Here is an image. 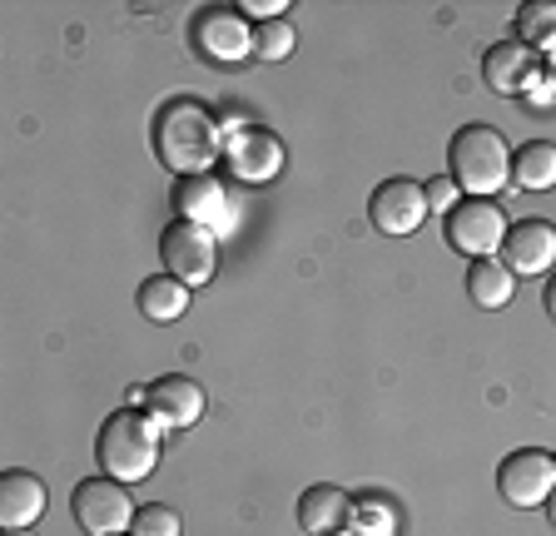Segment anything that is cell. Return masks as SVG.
I'll list each match as a JSON object with an SVG mask.
<instances>
[{"instance_id": "cell-24", "label": "cell", "mask_w": 556, "mask_h": 536, "mask_svg": "<svg viewBox=\"0 0 556 536\" xmlns=\"http://www.w3.org/2000/svg\"><path fill=\"white\" fill-rule=\"evenodd\" d=\"M422 194H428V214H452L463 199H457V179L452 175H438L422 184Z\"/></svg>"}, {"instance_id": "cell-12", "label": "cell", "mask_w": 556, "mask_h": 536, "mask_svg": "<svg viewBox=\"0 0 556 536\" xmlns=\"http://www.w3.org/2000/svg\"><path fill=\"white\" fill-rule=\"evenodd\" d=\"M204 408H208L204 387H199L194 378H185V373L154 378V383H150V397H144V412L154 418V427H169V432L194 427V422L204 418Z\"/></svg>"}, {"instance_id": "cell-25", "label": "cell", "mask_w": 556, "mask_h": 536, "mask_svg": "<svg viewBox=\"0 0 556 536\" xmlns=\"http://www.w3.org/2000/svg\"><path fill=\"white\" fill-rule=\"evenodd\" d=\"M249 21H283L289 15V0H243L239 5Z\"/></svg>"}, {"instance_id": "cell-1", "label": "cell", "mask_w": 556, "mask_h": 536, "mask_svg": "<svg viewBox=\"0 0 556 536\" xmlns=\"http://www.w3.org/2000/svg\"><path fill=\"white\" fill-rule=\"evenodd\" d=\"M154 159L179 179L208 175L214 159H224V129L214 110L199 105L194 94L164 100L160 115H154Z\"/></svg>"}, {"instance_id": "cell-18", "label": "cell", "mask_w": 556, "mask_h": 536, "mask_svg": "<svg viewBox=\"0 0 556 536\" xmlns=\"http://www.w3.org/2000/svg\"><path fill=\"white\" fill-rule=\"evenodd\" d=\"M139 314L150 323H174V318L189 314V283H179L174 273H154V279L139 283Z\"/></svg>"}, {"instance_id": "cell-14", "label": "cell", "mask_w": 556, "mask_h": 536, "mask_svg": "<svg viewBox=\"0 0 556 536\" xmlns=\"http://www.w3.org/2000/svg\"><path fill=\"white\" fill-rule=\"evenodd\" d=\"M502 264L521 279H536L556 264V229L546 219H521L507 229V244H502Z\"/></svg>"}, {"instance_id": "cell-13", "label": "cell", "mask_w": 556, "mask_h": 536, "mask_svg": "<svg viewBox=\"0 0 556 536\" xmlns=\"http://www.w3.org/2000/svg\"><path fill=\"white\" fill-rule=\"evenodd\" d=\"M536 75H542V55L532 46H521V40H497L482 55V80H486V90H497V94L532 90Z\"/></svg>"}, {"instance_id": "cell-26", "label": "cell", "mask_w": 556, "mask_h": 536, "mask_svg": "<svg viewBox=\"0 0 556 536\" xmlns=\"http://www.w3.org/2000/svg\"><path fill=\"white\" fill-rule=\"evenodd\" d=\"M546 314H552V323H556V279L546 283Z\"/></svg>"}, {"instance_id": "cell-23", "label": "cell", "mask_w": 556, "mask_h": 536, "mask_svg": "<svg viewBox=\"0 0 556 536\" xmlns=\"http://www.w3.org/2000/svg\"><path fill=\"white\" fill-rule=\"evenodd\" d=\"M353 526H358V536H393V507H382V501H353Z\"/></svg>"}, {"instance_id": "cell-15", "label": "cell", "mask_w": 556, "mask_h": 536, "mask_svg": "<svg viewBox=\"0 0 556 536\" xmlns=\"http://www.w3.org/2000/svg\"><path fill=\"white\" fill-rule=\"evenodd\" d=\"M46 501L50 492L35 472H5L0 477V526L5 532H30L46 516Z\"/></svg>"}, {"instance_id": "cell-27", "label": "cell", "mask_w": 556, "mask_h": 536, "mask_svg": "<svg viewBox=\"0 0 556 536\" xmlns=\"http://www.w3.org/2000/svg\"><path fill=\"white\" fill-rule=\"evenodd\" d=\"M546 522H552V532H556V492L546 497Z\"/></svg>"}, {"instance_id": "cell-2", "label": "cell", "mask_w": 556, "mask_h": 536, "mask_svg": "<svg viewBox=\"0 0 556 536\" xmlns=\"http://www.w3.org/2000/svg\"><path fill=\"white\" fill-rule=\"evenodd\" d=\"M94 457H100L104 477L125 482H144L160 467V427H154L150 412L139 408H119L100 422V437H94Z\"/></svg>"}, {"instance_id": "cell-19", "label": "cell", "mask_w": 556, "mask_h": 536, "mask_svg": "<svg viewBox=\"0 0 556 536\" xmlns=\"http://www.w3.org/2000/svg\"><path fill=\"white\" fill-rule=\"evenodd\" d=\"M511 184L532 189V194H546L556 189V144L552 140H532L511 154Z\"/></svg>"}, {"instance_id": "cell-3", "label": "cell", "mask_w": 556, "mask_h": 536, "mask_svg": "<svg viewBox=\"0 0 556 536\" xmlns=\"http://www.w3.org/2000/svg\"><path fill=\"white\" fill-rule=\"evenodd\" d=\"M447 164L467 199H492L511 184V150H507V140H502V129H492V125L457 129V135H452V150H447Z\"/></svg>"}, {"instance_id": "cell-28", "label": "cell", "mask_w": 556, "mask_h": 536, "mask_svg": "<svg viewBox=\"0 0 556 536\" xmlns=\"http://www.w3.org/2000/svg\"><path fill=\"white\" fill-rule=\"evenodd\" d=\"M546 80H552V90H556V50L546 55Z\"/></svg>"}, {"instance_id": "cell-6", "label": "cell", "mask_w": 556, "mask_h": 536, "mask_svg": "<svg viewBox=\"0 0 556 536\" xmlns=\"http://www.w3.org/2000/svg\"><path fill=\"white\" fill-rule=\"evenodd\" d=\"M160 258H164V273H174L179 283L199 289V283H208L214 268H219V233L174 219L169 229L160 233Z\"/></svg>"}, {"instance_id": "cell-16", "label": "cell", "mask_w": 556, "mask_h": 536, "mask_svg": "<svg viewBox=\"0 0 556 536\" xmlns=\"http://www.w3.org/2000/svg\"><path fill=\"white\" fill-rule=\"evenodd\" d=\"M353 522V497L333 482H313L308 492L299 497V526L308 536H333Z\"/></svg>"}, {"instance_id": "cell-9", "label": "cell", "mask_w": 556, "mask_h": 536, "mask_svg": "<svg viewBox=\"0 0 556 536\" xmlns=\"http://www.w3.org/2000/svg\"><path fill=\"white\" fill-rule=\"evenodd\" d=\"M224 164L239 184H268L283 175V140L258 125H239L224 135Z\"/></svg>"}, {"instance_id": "cell-22", "label": "cell", "mask_w": 556, "mask_h": 536, "mask_svg": "<svg viewBox=\"0 0 556 536\" xmlns=\"http://www.w3.org/2000/svg\"><path fill=\"white\" fill-rule=\"evenodd\" d=\"M129 536H185V522H179V512H174V507L150 501V507H139V512H135Z\"/></svg>"}, {"instance_id": "cell-5", "label": "cell", "mask_w": 556, "mask_h": 536, "mask_svg": "<svg viewBox=\"0 0 556 536\" xmlns=\"http://www.w3.org/2000/svg\"><path fill=\"white\" fill-rule=\"evenodd\" d=\"M70 512L90 536H125L135 526V497L125 482L115 477H85L80 487L70 492Z\"/></svg>"}, {"instance_id": "cell-4", "label": "cell", "mask_w": 556, "mask_h": 536, "mask_svg": "<svg viewBox=\"0 0 556 536\" xmlns=\"http://www.w3.org/2000/svg\"><path fill=\"white\" fill-rule=\"evenodd\" d=\"M189 40L208 65H224V71H233V65L254 55V25L239 5H204L189 25Z\"/></svg>"}, {"instance_id": "cell-29", "label": "cell", "mask_w": 556, "mask_h": 536, "mask_svg": "<svg viewBox=\"0 0 556 536\" xmlns=\"http://www.w3.org/2000/svg\"><path fill=\"white\" fill-rule=\"evenodd\" d=\"M5 536H35V532H5Z\"/></svg>"}, {"instance_id": "cell-21", "label": "cell", "mask_w": 556, "mask_h": 536, "mask_svg": "<svg viewBox=\"0 0 556 536\" xmlns=\"http://www.w3.org/2000/svg\"><path fill=\"white\" fill-rule=\"evenodd\" d=\"M299 36L289 21H258L254 25V60H289Z\"/></svg>"}, {"instance_id": "cell-10", "label": "cell", "mask_w": 556, "mask_h": 536, "mask_svg": "<svg viewBox=\"0 0 556 536\" xmlns=\"http://www.w3.org/2000/svg\"><path fill=\"white\" fill-rule=\"evenodd\" d=\"M368 219L388 239H407V233H417L422 219H428V194L413 179H382L368 199Z\"/></svg>"}, {"instance_id": "cell-8", "label": "cell", "mask_w": 556, "mask_h": 536, "mask_svg": "<svg viewBox=\"0 0 556 536\" xmlns=\"http://www.w3.org/2000/svg\"><path fill=\"white\" fill-rule=\"evenodd\" d=\"M497 492L511 507H546V497L556 492V452L542 447H517L511 457H502L497 467Z\"/></svg>"}, {"instance_id": "cell-20", "label": "cell", "mask_w": 556, "mask_h": 536, "mask_svg": "<svg viewBox=\"0 0 556 536\" xmlns=\"http://www.w3.org/2000/svg\"><path fill=\"white\" fill-rule=\"evenodd\" d=\"M517 40L532 50H556V5L552 0H527L517 11Z\"/></svg>"}, {"instance_id": "cell-30", "label": "cell", "mask_w": 556, "mask_h": 536, "mask_svg": "<svg viewBox=\"0 0 556 536\" xmlns=\"http://www.w3.org/2000/svg\"><path fill=\"white\" fill-rule=\"evenodd\" d=\"M333 536H338V532H333Z\"/></svg>"}, {"instance_id": "cell-11", "label": "cell", "mask_w": 556, "mask_h": 536, "mask_svg": "<svg viewBox=\"0 0 556 536\" xmlns=\"http://www.w3.org/2000/svg\"><path fill=\"white\" fill-rule=\"evenodd\" d=\"M174 214L185 224H199V229H214V233H233V199L224 189V179L214 175H189L174 184Z\"/></svg>"}, {"instance_id": "cell-7", "label": "cell", "mask_w": 556, "mask_h": 536, "mask_svg": "<svg viewBox=\"0 0 556 536\" xmlns=\"http://www.w3.org/2000/svg\"><path fill=\"white\" fill-rule=\"evenodd\" d=\"M507 214L497 209V199H463L447 214V244L467 258H492L507 244Z\"/></svg>"}, {"instance_id": "cell-17", "label": "cell", "mask_w": 556, "mask_h": 536, "mask_svg": "<svg viewBox=\"0 0 556 536\" xmlns=\"http://www.w3.org/2000/svg\"><path fill=\"white\" fill-rule=\"evenodd\" d=\"M511 293H517V273L502 258H472V268H467V298L477 308H507Z\"/></svg>"}]
</instances>
